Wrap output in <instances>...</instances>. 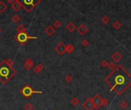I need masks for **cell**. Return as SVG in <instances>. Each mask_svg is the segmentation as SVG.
<instances>
[{"mask_svg":"<svg viewBox=\"0 0 131 110\" xmlns=\"http://www.w3.org/2000/svg\"><path fill=\"white\" fill-rule=\"evenodd\" d=\"M108 103V100L107 99L102 98V106H107Z\"/></svg>","mask_w":131,"mask_h":110,"instance_id":"d6986e66","label":"cell"},{"mask_svg":"<svg viewBox=\"0 0 131 110\" xmlns=\"http://www.w3.org/2000/svg\"><path fill=\"white\" fill-rule=\"evenodd\" d=\"M34 107H33V106H32V103L30 102H28V103H26L25 106H24V109L25 110H33Z\"/></svg>","mask_w":131,"mask_h":110,"instance_id":"4fadbf2b","label":"cell"},{"mask_svg":"<svg viewBox=\"0 0 131 110\" xmlns=\"http://www.w3.org/2000/svg\"><path fill=\"white\" fill-rule=\"evenodd\" d=\"M82 44H83L84 46H87V45H88V44L89 43H88V41L87 40H84L83 42H82Z\"/></svg>","mask_w":131,"mask_h":110,"instance_id":"7402d4cb","label":"cell"},{"mask_svg":"<svg viewBox=\"0 0 131 110\" xmlns=\"http://www.w3.org/2000/svg\"><path fill=\"white\" fill-rule=\"evenodd\" d=\"M45 31H46V33L48 34V35H51V34H53L54 33V28H52V27H48L46 30H45Z\"/></svg>","mask_w":131,"mask_h":110,"instance_id":"8fae6325","label":"cell"},{"mask_svg":"<svg viewBox=\"0 0 131 110\" xmlns=\"http://www.w3.org/2000/svg\"><path fill=\"white\" fill-rule=\"evenodd\" d=\"M107 66H108V62L107 60H103L102 61V67H106Z\"/></svg>","mask_w":131,"mask_h":110,"instance_id":"44dd1931","label":"cell"},{"mask_svg":"<svg viewBox=\"0 0 131 110\" xmlns=\"http://www.w3.org/2000/svg\"><path fill=\"white\" fill-rule=\"evenodd\" d=\"M120 108L121 109H126L127 107H128V102H127L126 101H125V100H122L120 102Z\"/></svg>","mask_w":131,"mask_h":110,"instance_id":"9c48e42d","label":"cell"},{"mask_svg":"<svg viewBox=\"0 0 131 110\" xmlns=\"http://www.w3.org/2000/svg\"><path fill=\"white\" fill-rule=\"evenodd\" d=\"M115 64L113 63H108V67L110 69V70H113L114 68H115Z\"/></svg>","mask_w":131,"mask_h":110,"instance_id":"ac0fdd59","label":"cell"},{"mask_svg":"<svg viewBox=\"0 0 131 110\" xmlns=\"http://www.w3.org/2000/svg\"><path fill=\"white\" fill-rule=\"evenodd\" d=\"M82 106L86 110H94V105L92 102V98H90V97H88V98H87L84 100Z\"/></svg>","mask_w":131,"mask_h":110,"instance_id":"7a4b0ae2","label":"cell"},{"mask_svg":"<svg viewBox=\"0 0 131 110\" xmlns=\"http://www.w3.org/2000/svg\"><path fill=\"white\" fill-rule=\"evenodd\" d=\"M55 51H57V53L59 55H62L65 52V46L62 43L58 44L57 47H55Z\"/></svg>","mask_w":131,"mask_h":110,"instance_id":"277c9868","label":"cell"},{"mask_svg":"<svg viewBox=\"0 0 131 110\" xmlns=\"http://www.w3.org/2000/svg\"><path fill=\"white\" fill-rule=\"evenodd\" d=\"M113 27H114V28H115L117 29H117H119V28H120V24L119 23L118 21H116V22H114V24H113Z\"/></svg>","mask_w":131,"mask_h":110,"instance_id":"e0dca14e","label":"cell"},{"mask_svg":"<svg viewBox=\"0 0 131 110\" xmlns=\"http://www.w3.org/2000/svg\"><path fill=\"white\" fill-rule=\"evenodd\" d=\"M64 80L67 83H70V82L72 81V80H73V77H72L71 75H67L66 76H65Z\"/></svg>","mask_w":131,"mask_h":110,"instance_id":"2e32d148","label":"cell"},{"mask_svg":"<svg viewBox=\"0 0 131 110\" xmlns=\"http://www.w3.org/2000/svg\"><path fill=\"white\" fill-rule=\"evenodd\" d=\"M77 30H78V32H79L81 34H84L88 31V29L86 28V26H85L84 25H82L77 28Z\"/></svg>","mask_w":131,"mask_h":110,"instance_id":"ba28073f","label":"cell"},{"mask_svg":"<svg viewBox=\"0 0 131 110\" xmlns=\"http://www.w3.org/2000/svg\"><path fill=\"white\" fill-rule=\"evenodd\" d=\"M24 66H25V67L26 70H30L32 68V67H34V62H33V61H32L31 59H28V60L25 62Z\"/></svg>","mask_w":131,"mask_h":110,"instance_id":"5b68a950","label":"cell"},{"mask_svg":"<svg viewBox=\"0 0 131 110\" xmlns=\"http://www.w3.org/2000/svg\"><path fill=\"white\" fill-rule=\"evenodd\" d=\"M73 51H74V47L72 46L71 44H69V45H68L67 47H65V51H67L68 54L71 53Z\"/></svg>","mask_w":131,"mask_h":110,"instance_id":"5bb4252c","label":"cell"},{"mask_svg":"<svg viewBox=\"0 0 131 110\" xmlns=\"http://www.w3.org/2000/svg\"><path fill=\"white\" fill-rule=\"evenodd\" d=\"M43 68H44L43 64H42V63H39V64H38V65L34 68V72L35 73H39L41 72L42 70H43Z\"/></svg>","mask_w":131,"mask_h":110,"instance_id":"52a82bcc","label":"cell"},{"mask_svg":"<svg viewBox=\"0 0 131 110\" xmlns=\"http://www.w3.org/2000/svg\"><path fill=\"white\" fill-rule=\"evenodd\" d=\"M79 102H80L79 99H78L77 97H74V98H72L71 100V103L73 106H77L79 104Z\"/></svg>","mask_w":131,"mask_h":110,"instance_id":"7c38bea8","label":"cell"},{"mask_svg":"<svg viewBox=\"0 0 131 110\" xmlns=\"http://www.w3.org/2000/svg\"><path fill=\"white\" fill-rule=\"evenodd\" d=\"M92 102L94 105V109H99L102 106V97L99 95H95L92 98Z\"/></svg>","mask_w":131,"mask_h":110,"instance_id":"3957f363","label":"cell"},{"mask_svg":"<svg viewBox=\"0 0 131 110\" xmlns=\"http://www.w3.org/2000/svg\"><path fill=\"white\" fill-rule=\"evenodd\" d=\"M0 31H1V29H0Z\"/></svg>","mask_w":131,"mask_h":110,"instance_id":"603a6c76","label":"cell"},{"mask_svg":"<svg viewBox=\"0 0 131 110\" xmlns=\"http://www.w3.org/2000/svg\"><path fill=\"white\" fill-rule=\"evenodd\" d=\"M18 39L19 41H25L26 39H28V37H27V35H26L25 34L21 33L20 34L18 35Z\"/></svg>","mask_w":131,"mask_h":110,"instance_id":"30bf717a","label":"cell"},{"mask_svg":"<svg viewBox=\"0 0 131 110\" xmlns=\"http://www.w3.org/2000/svg\"><path fill=\"white\" fill-rule=\"evenodd\" d=\"M112 59L114 62H119V61L122 59V56H121V54H119V53H115L113 56H112Z\"/></svg>","mask_w":131,"mask_h":110,"instance_id":"8992f818","label":"cell"},{"mask_svg":"<svg viewBox=\"0 0 131 110\" xmlns=\"http://www.w3.org/2000/svg\"><path fill=\"white\" fill-rule=\"evenodd\" d=\"M21 93L24 95L25 97H26V99H28V97H30L32 94H34V93H42V92L34 91L29 86H24L23 88H22V89L21 90Z\"/></svg>","mask_w":131,"mask_h":110,"instance_id":"6da1fadb","label":"cell"},{"mask_svg":"<svg viewBox=\"0 0 131 110\" xmlns=\"http://www.w3.org/2000/svg\"><path fill=\"white\" fill-rule=\"evenodd\" d=\"M74 28H75V26H74V25L73 23H71L69 25H68V26H67V29L71 32L73 31L74 30Z\"/></svg>","mask_w":131,"mask_h":110,"instance_id":"9a60e30c","label":"cell"},{"mask_svg":"<svg viewBox=\"0 0 131 110\" xmlns=\"http://www.w3.org/2000/svg\"><path fill=\"white\" fill-rule=\"evenodd\" d=\"M17 30L18 31H22V32H23V31H25V28L22 26V25H20L18 28H17Z\"/></svg>","mask_w":131,"mask_h":110,"instance_id":"ffe728a7","label":"cell"}]
</instances>
